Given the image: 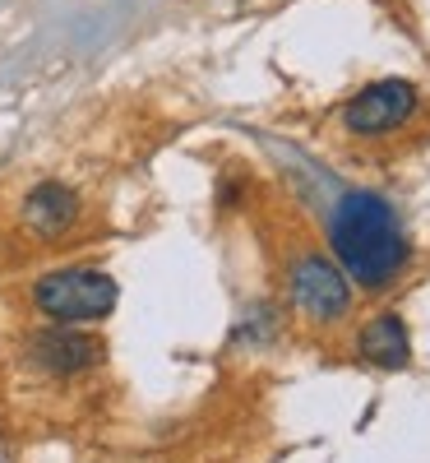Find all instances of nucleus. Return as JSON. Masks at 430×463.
Returning a JSON list of instances; mask_svg holds the SVG:
<instances>
[{
	"instance_id": "f257e3e1",
	"label": "nucleus",
	"mask_w": 430,
	"mask_h": 463,
	"mask_svg": "<svg viewBox=\"0 0 430 463\" xmlns=\"http://www.w3.org/2000/svg\"><path fill=\"white\" fill-rule=\"evenodd\" d=\"M329 241H333V255H338V269L347 274V283H357L366 292H379L407 264L398 213L375 190H351V195L338 200L329 218Z\"/></svg>"
},
{
	"instance_id": "f03ea898",
	"label": "nucleus",
	"mask_w": 430,
	"mask_h": 463,
	"mask_svg": "<svg viewBox=\"0 0 430 463\" xmlns=\"http://www.w3.org/2000/svg\"><path fill=\"white\" fill-rule=\"evenodd\" d=\"M116 297H121V288H116V279L102 274V269H56V274L33 283L37 311L47 320H61V325L111 316Z\"/></svg>"
},
{
	"instance_id": "7ed1b4c3",
	"label": "nucleus",
	"mask_w": 430,
	"mask_h": 463,
	"mask_svg": "<svg viewBox=\"0 0 430 463\" xmlns=\"http://www.w3.org/2000/svg\"><path fill=\"white\" fill-rule=\"evenodd\" d=\"M292 297L310 320H338L351 306V283L347 274L324 260V255H301L292 264Z\"/></svg>"
},
{
	"instance_id": "20e7f679",
	"label": "nucleus",
	"mask_w": 430,
	"mask_h": 463,
	"mask_svg": "<svg viewBox=\"0 0 430 463\" xmlns=\"http://www.w3.org/2000/svg\"><path fill=\"white\" fill-rule=\"evenodd\" d=\"M412 111H416V89L407 80H379L347 102L342 121L357 135H384V130H398Z\"/></svg>"
},
{
	"instance_id": "39448f33",
	"label": "nucleus",
	"mask_w": 430,
	"mask_h": 463,
	"mask_svg": "<svg viewBox=\"0 0 430 463\" xmlns=\"http://www.w3.org/2000/svg\"><path fill=\"white\" fill-rule=\"evenodd\" d=\"M28 362L47 375H79L102 362V343L79 329H42L28 338Z\"/></svg>"
},
{
	"instance_id": "423d86ee",
	"label": "nucleus",
	"mask_w": 430,
	"mask_h": 463,
	"mask_svg": "<svg viewBox=\"0 0 430 463\" xmlns=\"http://www.w3.org/2000/svg\"><path fill=\"white\" fill-rule=\"evenodd\" d=\"M74 218H79V195H74L70 185L61 181H42L28 190L23 200V227L37 232V237H61V232L74 227Z\"/></svg>"
},
{
	"instance_id": "0eeeda50",
	"label": "nucleus",
	"mask_w": 430,
	"mask_h": 463,
	"mask_svg": "<svg viewBox=\"0 0 430 463\" xmlns=\"http://www.w3.org/2000/svg\"><path fill=\"white\" fill-rule=\"evenodd\" d=\"M361 357L375 362L379 371H403L412 362V343H407L403 320L398 316H375L361 329Z\"/></svg>"
}]
</instances>
